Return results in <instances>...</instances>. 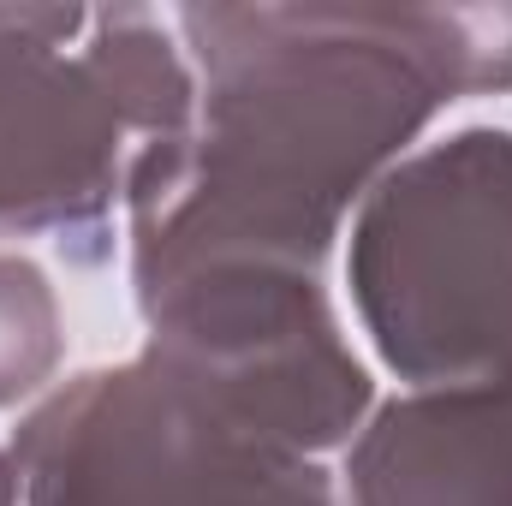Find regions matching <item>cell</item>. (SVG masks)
<instances>
[{
	"label": "cell",
	"instance_id": "obj_1",
	"mask_svg": "<svg viewBox=\"0 0 512 506\" xmlns=\"http://www.w3.org/2000/svg\"><path fill=\"white\" fill-rule=\"evenodd\" d=\"M173 30L197 120L131 155V292L209 262L322 274L423 131L512 90V6H179Z\"/></svg>",
	"mask_w": 512,
	"mask_h": 506
},
{
	"label": "cell",
	"instance_id": "obj_2",
	"mask_svg": "<svg viewBox=\"0 0 512 506\" xmlns=\"http://www.w3.org/2000/svg\"><path fill=\"white\" fill-rule=\"evenodd\" d=\"M197 120V72L149 6H0V251H108L131 155Z\"/></svg>",
	"mask_w": 512,
	"mask_h": 506
},
{
	"label": "cell",
	"instance_id": "obj_3",
	"mask_svg": "<svg viewBox=\"0 0 512 506\" xmlns=\"http://www.w3.org/2000/svg\"><path fill=\"white\" fill-rule=\"evenodd\" d=\"M352 310L387 376L465 387L512 370V126L411 149L346 233Z\"/></svg>",
	"mask_w": 512,
	"mask_h": 506
},
{
	"label": "cell",
	"instance_id": "obj_4",
	"mask_svg": "<svg viewBox=\"0 0 512 506\" xmlns=\"http://www.w3.org/2000/svg\"><path fill=\"white\" fill-rule=\"evenodd\" d=\"M6 447L24 506H340L322 459L239 429L149 352L54 381Z\"/></svg>",
	"mask_w": 512,
	"mask_h": 506
},
{
	"label": "cell",
	"instance_id": "obj_5",
	"mask_svg": "<svg viewBox=\"0 0 512 506\" xmlns=\"http://www.w3.org/2000/svg\"><path fill=\"white\" fill-rule=\"evenodd\" d=\"M137 316V352L286 453H346L376 411L370 364L352 352L322 274L209 262L137 286Z\"/></svg>",
	"mask_w": 512,
	"mask_h": 506
},
{
	"label": "cell",
	"instance_id": "obj_6",
	"mask_svg": "<svg viewBox=\"0 0 512 506\" xmlns=\"http://www.w3.org/2000/svg\"><path fill=\"white\" fill-rule=\"evenodd\" d=\"M340 506H512V370L382 399L346 447Z\"/></svg>",
	"mask_w": 512,
	"mask_h": 506
},
{
	"label": "cell",
	"instance_id": "obj_7",
	"mask_svg": "<svg viewBox=\"0 0 512 506\" xmlns=\"http://www.w3.org/2000/svg\"><path fill=\"white\" fill-rule=\"evenodd\" d=\"M66 358L60 292L42 262L24 251H0V411L36 405Z\"/></svg>",
	"mask_w": 512,
	"mask_h": 506
},
{
	"label": "cell",
	"instance_id": "obj_8",
	"mask_svg": "<svg viewBox=\"0 0 512 506\" xmlns=\"http://www.w3.org/2000/svg\"><path fill=\"white\" fill-rule=\"evenodd\" d=\"M0 506H24L18 501V465H12V447L0 441Z\"/></svg>",
	"mask_w": 512,
	"mask_h": 506
}]
</instances>
